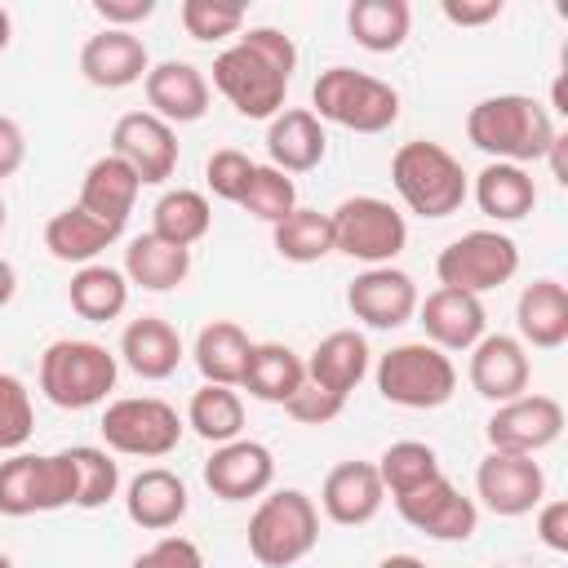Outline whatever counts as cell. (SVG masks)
I'll list each match as a JSON object with an SVG mask.
<instances>
[{
  "mask_svg": "<svg viewBox=\"0 0 568 568\" xmlns=\"http://www.w3.org/2000/svg\"><path fill=\"white\" fill-rule=\"evenodd\" d=\"M342 408H346V399L333 395V390H320L315 382H302V386L284 399V413H288L293 422H302V426H328Z\"/></svg>",
  "mask_w": 568,
  "mask_h": 568,
  "instance_id": "cell-45",
  "label": "cell"
},
{
  "mask_svg": "<svg viewBox=\"0 0 568 568\" xmlns=\"http://www.w3.org/2000/svg\"><path fill=\"white\" fill-rule=\"evenodd\" d=\"M240 209L253 213L257 222H284L293 209H297V186L288 173H280L275 164H253V178L240 195Z\"/></svg>",
  "mask_w": 568,
  "mask_h": 568,
  "instance_id": "cell-41",
  "label": "cell"
},
{
  "mask_svg": "<svg viewBox=\"0 0 568 568\" xmlns=\"http://www.w3.org/2000/svg\"><path fill=\"white\" fill-rule=\"evenodd\" d=\"M311 102H315V120L324 124H342L351 133H386L399 120V93L355 67H328L320 71V80L311 84Z\"/></svg>",
  "mask_w": 568,
  "mask_h": 568,
  "instance_id": "cell-4",
  "label": "cell"
},
{
  "mask_svg": "<svg viewBox=\"0 0 568 568\" xmlns=\"http://www.w3.org/2000/svg\"><path fill=\"white\" fill-rule=\"evenodd\" d=\"M555 133L559 129H555L550 111L528 93H497V98H484L466 111L470 146H479L497 164H519L524 169L532 160H546Z\"/></svg>",
  "mask_w": 568,
  "mask_h": 568,
  "instance_id": "cell-1",
  "label": "cell"
},
{
  "mask_svg": "<svg viewBox=\"0 0 568 568\" xmlns=\"http://www.w3.org/2000/svg\"><path fill=\"white\" fill-rule=\"evenodd\" d=\"M364 373H368V342L355 328L328 333L306 359V382H315L320 390H333L342 399L364 382Z\"/></svg>",
  "mask_w": 568,
  "mask_h": 568,
  "instance_id": "cell-28",
  "label": "cell"
},
{
  "mask_svg": "<svg viewBox=\"0 0 568 568\" xmlns=\"http://www.w3.org/2000/svg\"><path fill=\"white\" fill-rule=\"evenodd\" d=\"M515 271H519V244L501 231H466L435 257L439 284L475 297L488 288H501L506 280H515Z\"/></svg>",
  "mask_w": 568,
  "mask_h": 568,
  "instance_id": "cell-10",
  "label": "cell"
},
{
  "mask_svg": "<svg viewBox=\"0 0 568 568\" xmlns=\"http://www.w3.org/2000/svg\"><path fill=\"white\" fill-rule=\"evenodd\" d=\"M120 359L142 377V382H164L182 364V337L169 320L142 315L120 333Z\"/></svg>",
  "mask_w": 568,
  "mask_h": 568,
  "instance_id": "cell-25",
  "label": "cell"
},
{
  "mask_svg": "<svg viewBox=\"0 0 568 568\" xmlns=\"http://www.w3.org/2000/svg\"><path fill=\"white\" fill-rule=\"evenodd\" d=\"M275 253L284 262H297V266H311V262L328 257L333 253V222H328V213L297 204L284 222H275Z\"/></svg>",
  "mask_w": 568,
  "mask_h": 568,
  "instance_id": "cell-38",
  "label": "cell"
},
{
  "mask_svg": "<svg viewBox=\"0 0 568 568\" xmlns=\"http://www.w3.org/2000/svg\"><path fill=\"white\" fill-rule=\"evenodd\" d=\"M417 320L426 328V342L439 351H470L488 328L484 302L475 293L444 288V284L435 293H426V302H417Z\"/></svg>",
  "mask_w": 568,
  "mask_h": 568,
  "instance_id": "cell-19",
  "label": "cell"
},
{
  "mask_svg": "<svg viewBox=\"0 0 568 568\" xmlns=\"http://www.w3.org/2000/svg\"><path fill=\"white\" fill-rule=\"evenodd\" d=\"M209 226H213V209H209V200H204L200 191H191V186L164 191V195L155 200V209H151V235H160V240H169V244H178V248L200 244V240L209 235Z\"/></svg>",
  "mask_w": 568,
  "mask_h": 568,
  "instance_id": "cell-36",
  "label": "cell"
},
{
  "mask_svg": "<svg viewBox=\"0 0 568 568\" xmlns=\"http://www.w3.org/2000/svg\"><path fill=\"white\" fill-rule=\"evenodd\" d=\"M417 284L408 271L395 266H368L364 275L351 280L346 288V306L355 320H364L368 328H399L417 315Z\"/></svg>",
  "mask_w": 568,
  "mask_h": 568,
  "instance_id": "cell-16",
  "label": "cell"
},
{
  "mask_svg": "<svg viewBox=\"0 0 568 568\" xmlns=\"http://www.w3.org/2000/svg\"><path fill=\"white\" fill-rule=\"evenodd\" d=\"M36 430V408H31V390L22 386V377L0 373V453H18Z\"/></svg>",
  "mask_w": 568,
  "mask_h": 568,
  "instance_id": "cell-42",
  "label": "cell"
},
{
  "mask_svg": "<svg viewBox=\"0 0 568 568\" xmlns=\"http://www.w3.org/2000/svg\"><path fill=\"white\" fill-rule=\"evenodd\" d=\"M240 44H248L253 53H262L275 71H284V75L293 80V67H297V44H293V36H284L280 27H248V31L240 36Z\"/></svg>",
  "mask_w": 568,
  "mask_h": 568,
  "instance_id": "cell-46",
  "label": "cell"
},
{
  "mask_svg": "<svg viewBox=\"0 0 568 568\" xmlns=\"http://www.w3.org/2000/svg\"><path fill=\"white\" fill-rule=\"evenodd\" d=\"M390 182L399 191V200L417 213V217H448L466 204L470 186H466V169L457 164V155L439 142H404L390 160Z\"/></svg>",
  "mask_w": 568,
  "mask_h": 568,
  "instance_id": "cell-2",
  "label": "cell"
},
{
  "mask_svg": "<svg viewBox=\"0 0 568 568\" xmlns=\"http://www.w3.org/2000/svg\"><path fill=\"white\" fill-rule=\"evenodd\" d=\"M528 351L519 337L510 333H484L475 346H470V386L493 399V404H506V399H519L528 390Z\"/></svg>",
  "mask_w": 568,
  "mask_h": 568,
  "instance_id": "cell-18",
  "label": "cell"
},
{
  "mask_svg": "<svg viewBox=\"0 0 568 568\" xmlns=\"http://www.w3.org/2000/svg\"><path fill=\"white\" fill-rule=\"evenodd\" d=\"M395 510L408 528H417L435 541H466L479 528V506L457 484H448L444 475H435L430 484L395 497Z\"/></svg>",
  "mask_w": 568,
  "mask_h": 568,
  "instance_id": "cell-13",
  "label": "cell"
},
{
  "mask_svg": "<svg viewBox=\"0 0 568 568\" xmlns=\"http://www.w3.org/2000/svg\"><path fill=\"white\" fill-rule=\"evenodd\" d=\"M439 9L453 27H484V22L501 18V0H444Z\"/></svg>",
  "mask_w": 568,
  "mask_h": 568,
  "instance_id": "cell-50",
  "label": "cell"
},
{
  "mask_svg": "<svg viewBox=\"0 0 568 568\" xmlns=\"http://www.w3.org/2000/svg\"><path fill=\"white\" fill-rule=\"evenodd\" d=\"M377 568H426V564H422L417 555H386Z\"/></svg>",
  "mask_w": 568,
  "mask_h": 568,
  "instance_id": "cell-54",
  "label": "cell"
},
{
  "mask_svg": "<svg viewBox=\"0 0 568 568\" xmlns=\"http://www.w3.org/2000/svg\"><path fill=\"white\" fill-rule=\"evenodd\" d=\"M13 293H18V271H13L9 257H0V306H9Z\"/></svg>",
  "mask_w": 568,
  "mask_h": 568,
  "instance_id": "cell-53",
  "label": "cell"
},
{
  "mask_svg": "<svg viewBox=\"0 0 568 568\" xmlns=\"http://www.w3.org/2000/svg\"><path fill=\"white\" fill-rule=\"evenodd\" d=\"M248 178H253V160H248L244 151H235V146L213 151L209 164H204V182H209V191H213L217 200H231V204H240Z\"/></svg>",
  "mask_w": 568,
  "mask_h": 568,
  "instance_id": "cell-44",
  "label": "cell"
},
{
  "mask_svg": "<svg viewBox=\"0 0 568 568\" xmlns=\"http://www.w3.org/2000/svg\"><path fill=\"white\" fill-rule=\"evenodd\" d=\"M382 479H377V466L373 462H337L328 475H324V488H320V506L333 524L342 528H359L368 524L377 510H382Z\"/></svg>",
  "mask_w": 568,
  "mask_h": 568,
  "instance_id": "cell-22",
  "label": "cell"
},
{
  "mask_svg": "<svg viewBox=\"0 0 568 568\" xmlns=\"http://www.w3.org/2000/svg\"><path fill=\"white\" fill-rule=\"evenodd\" d=\"M266 151H271V164L280 173H311L324 151H328V138H324V124L315 120V111L306 106H288L271 120L266 129Z\"/></svg>",
  "mask_w": 568,
  "mask_h": 568,
  "instance_id": "cell-26",
  "label": "cell"
},
{
  "mask_svg": "<svg viewBox=\"0 0 568 568\" xmlns=\"http://www.w3.org/2000/svg\"><path fill=\"white\" fill-rule=\"evenodd\" d=\"M488 448L493 453H519L532 457L541 448H550L564 435V404L550 395H519L497 404V413L484 426Z\"/></svg>",
  "mask_w": 568,
  "mask_h": 568,
  "instance_id": "cell-12",
  "label": "cell"
},
{
  "mask_svg": "<svg viewBox=\"0 0 568 568\" xmlns=\"http://www.w3.org/2000/svg\"><path fill=\"white\" fill-rule=\"evenodd\" d=\"M546 160H550L555 182H559V186H568V133H555V142H550V151H546Z\"/></svg>",
  "mask_w": 568,
  "mask_h": 568,
  "instance_id": "cell-52",
  "label": "cell"
},
{
  "mask_svg": "<svg viewBox=\"0 0 568 568\" xmlns=\"http://www.w3.org/2000/svg\"><path fill=\"white\" fill-rule=\"evenodd\" d=\"M182 27L191 40H226L244 27V4L231 0H182Z\"/></svg>",
  "mask_w": 568,
  "mask_h": 568,
  "instance_id": "cell-43",
  "label": "cell"
},
{
  "mask_svg": "<svg viewBox=\"0 0 568 568\" xmlns=\"http://www.w3.org/2000/svg\"><path fill=\"white\" fill-rule=\"evenodd\" d=\"M9 36H13V22H9V9H0V49L9 44Z\"/></svg>",
  "mask_w": 568,
  "mask_h": 568,
  "instance_id": "cell-55",
  "label": "cell"
},
{
  "mask_svg": "<svg viewBox=\"0 0 568 568\" xmlns=\"http://www.w3.org/2000/svg\"><path fill=\"white\" fill-rule=\"evenodd\" d=\"M333 253H346L368 266H390L408 244V222L390 200L377 195H351L333 213Z\"/></svg>",
  "mask_w": 568,
  "mask_h": 568,
  "instance_id": "cell-8",
  "label": "cell"
},
{
  "mask_svg": "<svg viewBox=\"0 0 568 568\" xmlns=\"http://www.w3.org/2000/svg\"><path fill=\"white\" fill-rule=\"evenodd\" d=\"M129 568H204V555H200V546L191 537H160Z\"/></svg>",
  "mask_w": 568,
  "mask_h": 568,
  "instance_id": "cell-47",
  "label": "cell"
},
{
  "mask_svg": "<svg viewBox=\"0 0 568 568\" xmlns=\"http://www.w3.org/2000/svg\"><path fill=\"white\" fill-rule=\"evenodd\" d=\"M306 382V364L284 342H253L240 386L262 404H284Z\"/></svg>",
  "mask_w": 568,
  "mask_h": 568,
  "instance_id": "cell-32",
  "label": "cell"
},
{
  "mask_svg": "<svg viewBox=\"0 0 568 568\" xmlns=\"http://www.w3.org/2000/svg\"><path fill=\"white\" fill-rule=\"evenodd\" d=\"M120 364L102 342H84V337H58L44 346L40 355V390L49 404L58 408H93L115 390Z\"/></svg>",
  "mask_w": 568,
  "mask_h": 568,
  "instance_id": "cell-3",
  "label": "cell"
},
{
  "mask_svg": "<svg viewBox=\"0 0 568 568\" xmlns=\"http://www.w3.org/2000/svg\"><path fill=\"white\" fill-rule=\"evenodd\" d=\"M115 240H120V231H115V226H106L102 217L84 213L80 204L62 209V213H53V217L44 222V248H49L58 262L89 266V262H93L106 244H115Z\"/></svg>",
  "mask_w": 568,
  "mask_h": 568,
  "instance_id": "cell-30",
  "label": "cell"
},
{
  "mask_svg": "<svg viewBox=\"0 0 568 568\" xmlns=\"http://www.w3.org/2000/svg\"><path fill=\"white\" fill-rule=\"evenodd\" d=\"M186 426L209 444H231L244 430V399L235 395V386L204 382L186 404Z\"/></svg>",
  "mask_w": 568,
  "mask_h": 568,
  "instance_id": "cell-37",
  "label": "cell"
},
{
  "mask_svg": "<svg viewBox=\"0 0 568 568\" xmlns=\"http://www.w3.org/2000/svg\"><path fill=\"white\" fill-rule=\"evenodd\" d=\"M0 231H4V200H0Z\"/></svg>",
  "mask_w": 568,
  "mask_h": 568,
  "instance_id": "cell-57",
  "label": "cell"
},
{
  "mask_svg": "<svg viewBox=\"0 0 568 568\" xmlns=\"http://www.w3.org/2000/svg\"><path fill=\"white\" fill-rule=\"evenodd\" d=\"M519 337L537 351H555L568 342V288L559 280H532L524 284L515 302Z\"/></svg>",
  "mask_w": 568,
  "mask_h": 568,
  "instance_id": "cell-27",
  "label": "cell"
},
{
  "mask_svg": "<svg viewBox=\"0 0 568 568\" xmlns=\"http://www.w3.org/2000/svg\"><path fill=\"white\" fill-rule=\"evenodd\" d=\"M191 497H186V484L182 475L164 470V466H146L129 479L124 488V515L142 528V532H169L182 515H186Z\"/></svg>",
  "mask_w": 568,
  "mask_h": 568,
  "instance_id": "cell-23",
  "label": "cell"
},
{
  "mask_svg": "<svg viewBox=\"0 0 568 568\" xmlns=\"http://www.w3.org/2000/svg\"><path fill=\"white\" fill-rule=\"evenodd\" d=\"M80 71H84V80L98 84V89H129V84L146 80L151 53H146V44H142L133 31L106 27V31H98V36L84 40V49H80Z\"/></svg>",
  "mask_w": 568,
  "mask_h": 568,
  "instance_id": "cell-20",
  "label": "cell"
},
{
  "mask_svg": "<svg viewBox=\"0 0 568 568\" xmlns=\"http://www.w3.org/2000/svg\"><path fill=\"white\" fill-rule=\"evenodd\" d=\"M75 506V466L62 453H13L0 462V515L27 519Z\"/></svg>",
  "mask_w": 568,
  "mask_h": 568,
  "instance_id": "cell-7",
  "label": "cell"
},
{
  "mask_svg": "<svg viewBox=\"0 0 568 568\" xmlns=\"http://www.w3.org/2000/svg\"><path fill=\"white\" fill-rule=\"evenodd\" d=\"M67 457L75 466V506L80 510L106 506L120 488V466L111 462V453L93 448V444H75V448H67Z\"/></svg>",
  "mask_w": 568,
  "mask_h": 568,
  "instance_id": "cell-40",
  "label": "cell"
},
{
  "mask_svg": "<svg viewBox=\"0 0 568 568\" xmlns=\"http://www.w3.org/2000/svg\"><path fill=\"white\" fill-rule=\"evenodd\" d=\"M213 84L244 120H275L288 93V75L240 40L213 58Z\"/></svg>",
  "mask_w": 568,
  "mask_h": 568,
  "instance_id": "cell-11",
  "label": "cell"
},
{
  "mask_svg": "<svg viewBox=\"0 0 568 568\" xmlns=\"http://www.w3.org/2000/svg\"><path fill=\"white\" fill-rule=\"evenodd\" d=\"M413 9L408 0H355L346 9V31L368 53H395L408 40Z\"/></svg>",
  "mask_w": 568,
  "mask_h": 568,
  "instance_id": "cell-34",
  "label": "cell"
},
{
  "mask_svg": "<svg viewBox=\"0 0 568 568\" xmlns=\"http://www.w3.org/2000/svg\"><path fill=\"white\" fill-rule=\"evenodd\" d=\"M22 160H27V138H22V129H18V120L0 115V182L13 178V173L22 169Z\"/></svg>",
  "mask_w": 568,
  "mask_h": 568,
  "instance_id": "cell-51",
  "label": "cell"
},
{
  "mask_svg": "<svg viewBox=\"0 0 568 568\" xmlns=\"http://www.w3.org/2000/svg\"><path fill=\"white\" fill-rule=\"evenodd\" d=\"M537 537H541L546 550L568 555V501L564 497H555V501H546L537 510Z\"/></svg>",
  "mask_w": 568,
  "mask_h": 568,
  "instance_id": "cell-48",
  "label": "cell"
},
{
  "mask_svg": "<svg viewBox=\"0 0 568 568\" xmlns=\"http://www.w3.org/2000/svg\"><path fill=\"white\" fill-rule=\"evenodd\" d=\"M275 479V457L266 444L257 439H231V444H217L213 457L204 462V484L213 497L222 501H248V497H262Z\"/></svg>",
  "mask_w": 568,
  "mask_h": 568,
  "instance_id": "cell-17",
  "label": "cell"
},
{
  "mask_svg": "<svg viewBox=\"0 0 568 568\" xmlns=\"http://www.w3.org/2000/svg\"><path fill=\"white\" fill-rule=\"evenodd\" d=\"M111 155H120L142 186H160L178 169V133L151 111H129L111 129Z\"/></svg>",
  "mask_w": 568,
  "mask_h": 568,
  "instance_id": "cell-14",
  "label": "cell"
},
{
  "mask_svg": "<svg viewBox=\"0 0 568 568\" xmlns=\"http://www.w3.org/2000/svg\"><path fill=\"white\" fill-rule=\"evenodd\" d=\"M138 191H142L138 173H133L120 155H111V151H106V155H98V160L84 169V182H80V209H84V213H93V217H102L106 226L124 231V222H129V213H133Z\"/></svg>",
  "mask_w": 568,
  "mask_h": 568,
  "instance_id": "cell-24",
  "label": "cell"
},
{
  "mask_svg": "<svg viewBox=\"0 0 568 568\" xmlns=\"http://www.w3.org/2000/svg\"><path fill=\"white\" fill-rule=\"evenodd\" d=\"M191 275V248H178L160 235H138L124 248V280L146 293H169Z\"/></svg>",
  "mask_w": 568,
  "mask_h": 568,
  "instance_id": "cell-31",
  "label": "cell"
},
{
  "mask_svg": "<svg viewBox=\"0 0 568 568\" xmlns=\"http://www.w3.org/2000/svg\"><path fill=\"white\" fill-rule=\"evenodd\" d=\"M475 204L479 213H488L493 222H519L532 213L537 204V182L528 169L519 164H497L488 160L479 173H475Z\"/></svg>",
  "mask_w": 568,
  "mask_h": 568,
  "instance_id": "cell-29",
  "label": "cell"
},
{
  "mask_svg": "<svg viewBox=\"0 0 568 568\" xmlns=\"http://www.w3.org/2000/svg\"><path fill=\"white\" fill-rule=\"evenodd\" d=\"M67 297H71V311H75L80 320L106 324V320L124 315V306H129V280H124V271H115V266L89 262V266H80V271L71 275Z\"/></svg>",
  "mask_w": 568,
  "mask_h": 568,
  "instance_id": "cell-35",
  "label": "cell"
},
{
  "mask_svg": "<svg viewBox=\"0 0 568 568\" xmlns=\"http://www.w3.org/2000/svg\"><path fill=\"white\" fill-rule=\"evenodd\" d=\"M435 475H444L439 470V453L430 444H422V439H399L377 457V479H382V488L390 497H404V493L430 484Z\"/></svg>",
  "mask_w": 568,
  "mask_h": 568,
  "instance_id": "cell-39",
  "label": "cell"
},
{
  "mask_svg": "<svg viewBox=\"0 0 568 568\" xmlns=\"http://www.w3.org/2000/svg\"><path fill=\"white\" fill-rule=\"evenodd\" d=\"M320 541V510L302 488L266 493L248 519V555L262 568H293Z\"/></svg>",
  "mask_w": 568,
  "mask_h": 568,
  "instance_id": "cell-5",
  "label": "cell"
},
{
  "mask_svg": "<svg viewBox=\"0 0 568 568\" xmlns=\"http://www.w3.org/2000/svg\"><path fill=\"white\" fill-rule=\"evenodd\" d=\"M93 13L115 27V31H129L133 22H146L155 13V0H93Z\"/></svg>",
  "mask_w": 568,
  "mask_h": 568,
  "instance_id": "cell-49",
  "label": "cell"
},
{
  "mask_svg": "<svg viewBox=\"0 0 568 568\" xmlns=\"http://www.w3.org/2000/svg\"><path fill=\"white\" fill-rule=\"evenodd\" d=\"M248 351H253V342L235 320H213L195 337V368L213 386H240Z\"/></svg>",
  "mask_w": 568,
  "mask_h": 568,
  "instance_id": "cell-33",
  "label": "cell"
},
{
  "mask_svg": "<svg viewBox=\"0 0 568 568\" xmlns=\"http://www.w3.org/2000/svg\"><path fill=\"white\" fill-rule=\"evenodd\" d=\"M475 488H479V501L501 515V519H519L528 510L541 506L546 497V470L532 462V457H519V453H488L475 470Z\"/></svg>",
  "mask_w": 568,
  "mask_h": 568,
  "instance_id": "cell-15",
  "label": "cell"
},
{
  "mask_svg": "<svg viewBox=\"0 0 568 568\" xmlns=\"http://www.w3.org/2000/svg\"><path fill=\"white\" fill-rule=\"evenodd\" d=\"M182 417L169 399L160 395H129V399H115L106 404L102 413V439L111 453H124V457H169L178 444H182Z\"/></svg>",
  "mask_w": 568,
  "mask_h": 568,
  "instance_id": "cell-9",
  "label": "cell"
},
{
  "mask_svg": "<svg viewBox=\"0 0 568 568\" xmlns=\"http://www.w3.org/2000/svg\"><path fill=\"white\" fill-rule=\"evenodd\" d=\"M142 84H146L151 115H160L164 124H195L209 111V80L191 62H178V58L155 62Z\"/></svg>",
  "mask_w": 568,
  "mask_h": 568,
  "instance_id": "cell-21",
  "label": "cell"
},
{
  "mask_svg": "<svg viewBox=\"0 0 568 568\" xmlns=\"http://www.w3.org/2000/svg\"><path fill=\"white\" fill-rule=\"evenodd\" d=\"M377 390L399 408H439L457 390V368L430 342H399L377 359Z\"/></svg>",
  "mask_w": 568,
  "mask_h": 568,
  "instance_id": "cell-6",
  "label": "cell"
},
{
  "mask_svg": "<svg viewBox=\"0 0 568 568\" xmlns=\"http://www.w3.org/2000/svg\"><path fill=\"white\" fill-rule=\"evenodd\" d=\"M0 568H13V564H9V555H4V550H0Z\"/></svg>",
  "mask_w": 568,
  "mask_h": 568,
  "instance_id": "cell-56",
  "label": "cell"
}]
</instances>
